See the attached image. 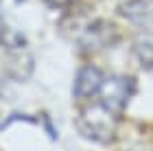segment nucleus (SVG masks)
Instances as JSON below:
<instances>
[{"instance_id": "1", "label": "nucleus", "mask_w": 153, "mask_h": 151, "mask_svg": "<svg viewBox=\"0 0 153 151\" xmlns=\"http://www.w3.org/2000/svg\"><path fill=\"white\" fill-rule=\"evenodd\" d=\"M118 127V114H114L109 107H105L99 101L96 105L83 107V112L76 118V129L83 138L99 142V145H109L116 138Z\"/></svg>"}, {"instance_id": "2", "label": "nucleus", "mask_w": 153, "mask_h": 151, "mask_svg": "<svg viewBox=\"0 0 153 151\" xmlns=\"http://www.w3.org/2000/svg\"><path fill=\"white\" fill-rule=\"evenodd\" d=\"M136 79L134 77H127V74H120V77H109L103 81L101 86V103L105 107H109L114 114H120L127 103L131 101V97L136 94Z\"/></svg>"}, {"instance_id": "3", "label": "nucleus", "mask_w": 153, "mask_h": 151, "mask_svg": "<svg viewBox=\"0 0 153 151\" xmlns=\"http://www.w3.org/2000/svg\"><path fill=\"white\" fill-rule=\"evenodd\" d=\"M118 37H120V33H118V29L112 22H107V20H94V22H90L81 31L79 44H81L83 51L94 53V51H103L107 46L116 44Z\"/></svg>"}, {"instance_id": "4", "label": "nucleus", "mask_w": 153, "mask_h": 151, "mask_svg": "<svg viewBox=\"0 0 153 151\" xmlns=\"http://www.w3.org/2000/svg\"><path fill=\"white\" fill-rule=\"evenodd\" d=\"M103 81H105V74H103L101 68H96L92 64H85L83 68H79L74 79V97L76 99H90L94 94H99Z\"/></svg>"}, {"instance_id": "5", "label": "nucleus", "mask_w": 153, "mask_h": 151, "mask_svg": "<svg viewBox=\"0 0 153 151\" xmlns=\"http://www.w3.org/2000/svg\"><path fill=\"white\" fill-rule=\"evenodd\" d=\"M120 16L127 18L131 24L151 26L153 20V0H127L120 4Z\"/></svg>"}, {"instance_id": "6", "label": "nucleus", "mask_w": 153, "mask_h": 151, "mask_svg": "<svg viewBox=\"0 0 153 151\" xmlns=\"http://www.w3.org/2000/svg\"><path fill=\"white\" fill-rule=\"evenodd\" d=\"M134 53L138 61L142 64V68L153 70V37H142L134 44Z\"/></svg>"}, {"instance_id": "7", "label": "nucleus", "mask_w": 153, "mask_h": 151, "mask_svg": "<svg viewBox=\"0 0 153 151\" xmlns=\"http://www.w3.org/2000/svg\"><path fill=\"white\" fill-rule=\"evenodd\" d=\"M46 4H51V7H68V4H72L74 0H44Z\"/></svg>"}, {"instance_id": "8", "label": "nucleus", "mask_w": 153, "mask_h": 151, "mask_svg": "<svg viewBox=\"0 0 153 151\" xmlns=\"http://www.w3.org/2000/svg\"><path fill=\"white\" fill-rule=\"evenodd\" d=\"M16 2H24V0H16Z\"/></svg>"}]
</instances>
